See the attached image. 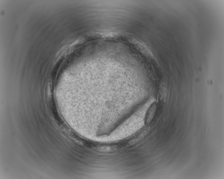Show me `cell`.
<instances>
[{
  "label": "cell",
  "instance_id": "obj_1",
  "mask_svg": "<svg viewBox=\"0 0 224 179\" xmlns=\"http://www.w3.org/2000/svg\"><path fill=\"white\" fill-rule=\"evenodd\" d=\"M155 105H153L150 108L151 110L149 111V112L147 115V120L148 122L151 121V119L153 118V116L154 114V112L155 110Z\"/></svg>",
  "mask_w": 224,
  "mask_h": 179
}]
</instances>
